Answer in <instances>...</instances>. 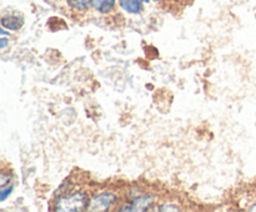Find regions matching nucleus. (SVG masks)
<instances>
[{
	"instance_id": "10",
	"label": "nucleus",
	"mask_w": 256,
	"mask_h": 212,
	"mask_svg": "<svg viewBox=\"0 0 256 212\" xmlns=\"http://www.w3.org/2000/svg\"><path fill=\"white\" fill-rule=\"evenodd\" d=\"M9 45H10V41H9V39H8V36L0 37V49L5 50L8 46H9Z\"/></svg>"
},
{
	"instance_id": "11",
	"label": "nucleus",
	"mask_w": 256,
	"mask_h": 212,
	"mask_svg": "<svg viewBox=\"0 0 256 212\" xmlns=\"http://www.w3.org/2000/svg\"><path fill=\"white\" fill-rule=\"evenodd\" d=\"M142 1H144V4H150V1H152V0H142Z\"/></svg>"
},
{
	"instance_id": "9",
	"label": "nucleus",
	"mask_w": 256,
	"mask_h": 212,
	"mask_svg": "<svg viewBox=\"0 0 256 212\" xmlns=\"http://www.w3.org/2000/svg\"><path fill=\"white\" fill-rule=\"evenodd\" d=\"M14 191V182H9L6 185L0 186V202H4L5 200L9 199L10 195Z\"/></svg>"
},
{
	"instance_id": "8",
	"label": "nucleus",
	"mask_w": 256,
	"mask_h": 212,
	"mask_svg": "<svg viewBox=\"0 0 256 212\" xmlns=\"http://www.w3.org/2000/svg\"><path fill=\"white\" fill-rule=\"evenodd\" d=\"M154 211H162V212H169V211H182V207L178 204L172 201L162 202V204L158 205V207H155Z\"/></svg>"
},
{
	"instance_id": "6",
	"label": "nucleus",
	"mask_w": 256,
	"mask_h": 212,
	"mask_svg": "<svg viewBox=\"0 0 256 212\" xmlns=\"http://www.w3.org/2000/svg\"><path fill=\"white\" fill-rule=\"evenodd\" d=\"M118 5L124 12L129 15H140L144 10L142 0H118Z\"/></svg>"
},
{
	"instance_id": "7",
	"label": "nucleus",
	"mask_w": 256,
	"mask_h": 212,
	"mask_svg": "<svg viewBox=\"0 0 256 212\" xmlns=\"http://www.w3.org/2000/svg\"><path fill=\"white\" fill-rule=\"evenodd\" d=\"M70 11L75 15H82L92 7V0H65Z\"/></svg>"
},
{
	"instance_id": "1",
	"label": "nucleus",
	"mask_w": 256,
	"mask_h": 212,
	"mask_svg": "<svg viewBox=\"0 0 256 212\" xmlns=\"http://www.w3.org/2000/svg\"><path fill=\"white\" fill-rule=\"evenodd\" d=\"M90 195L85 190H68L58 194L52 202L55 212H82L89 210Z\"/></svg>"
},
{
	"instance_id": "3",
	"label": "nucleus",
	"mask_w": 256,
	"mask_h": 212,
	"mask_svg": "<svg viewBox=\"0 0 256 212\" xmlns=\"http://www.w3.org/2000/svg\"><path fill=\"white\" fill-rule=\"evenodd\" d=\"M155 196L148 192H138L128 197V200L119 205L116 211L122 212H144L149 210H154Z\"/></svg>"
},
{
	"instance_id": "4",
	"label": "nucleus",
	"mask_w": 256,
	"mask_h": 212,
	"mask_svg": "<svg viewBox=\"0 0 256 212\" xmlns=\"http://www.w3.org/2000/svg\"><path fill=\"white\" fill-rule=\"evenodd\" d=\"M24 17L19 14H4L0 19L2 27L9 30V31H19L24 26Z\"/></svg>"
},
{
	"instance_id": "5",
	"label": "nucleus",
	"mask_w": 256,
	"mask_h": 212,
	"mask_svg": "<svg viewBox=\"0 0 256 212\" xmlns=\"http://www.w3.org/2000/svg\"><path fill=\"white\" fill-rule=\"evenodd\" d=\"M118 0H92V9L100 15H110L116 9Z\"/></svg>"
},
{
	"instance_id": "2",
	"label": "nucleus",
	"mask_w": 256,
	"mask_h": 212,
	"mask_svg": "<svg viewBox=\"0 0 256 212\" xmlns=\"http://www.w3.org/2000/svg\"><path fill=\"white\" fill-rule=\"evenodd\" d=\"M120 205V196L112 190H99L90 195L89 210L88 211H110L118 210Z\"/></svg>"
}]
</instances>
